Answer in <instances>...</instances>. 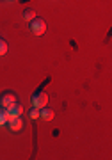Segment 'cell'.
I'll return each mask as SVG.
<instances>
[{
  "label": "cell",
  "instance_id": "cell-2",
  "mask_svg": "<svg viewBox=\"0 0 112 160\" xmlns=\"http://www.w3.org/2000/svg\"><path fill=\"white\" fill-rule=\"evenodd\" d=\"M32 105L34 107H38V109H41V107H45L46 103H48V94L45 92V89L43 87H39L38 91H34L32 92Z\"/></svg>",
  "mask_w": 112,
  "mask_h": 160
},
{
  "label": "cell",
  "instance_id": "cell-3",
  "mask_svg": "<svg viewBox=\"0 0 112 160\" xmlns=\"http://www.w3.org/2000/svg\"><path fill=\"white\" fill-rule=\"evenodd\" d=\"M23 112V105L20 102H13L11 105H7L6 107V118L7 119H13V118H18V116H22Z\"/></svg>",
  "mask_w": 112,
  "mask_h": 160
},
{
  "label": "cell",
  "instance_id": "cell-5",
  "mask_svg": "<svg viewBox=\"0 0 112 160\" xmlns=\"http://www.w3.org/2000/svg\"><path fill=\"white\" fill-rule=\"evenodd\" d=\"M7 126H9V130H11V132H20V130H22V126H23L22 116L13 118V119H7Z\"/></svg>",
  "mask_w": 112,
  "mask_h": 160
},
{
  "label": "cell",
  "instance_id": "cell-8",
  "mask_svg": "<svg viewBox=\"0 0 112 160\" xmlns=\"http://www.w3.org/2000/svg\"><path fill=\"white\" fill-rule=\"evenodd\" d=\"M6 52H7V41L0 36V55H4Z\"/></svg>",
  "mask_w": 112,
  "mask_h": 160
},
{
  "label": "cell",
  "instance_id": "cell-10",
  "mask_svg": "<svg viewBox=\"0 0 112 160\" xmlns=\"http://www.w3.org/2000/svg\"><path fill=\"white\" fill-rule=\"evenodd\" d=\"M28 116H30L32 119H36V118H39V109H38V107H34V105H32V109H30Z\"/></svg>",
  "mask_w": 112,
  "mask_h": 160
},
{
  "label": "cell",
  "instance_id": "cell-7",
  "mask_svg": "<svg viewBox=\"0 0 112 160\" xmlns=\"http://www.w3.org/2000/svg\"><path fill=\"white\" fill-rule=\"evenodd\" d=\"M23 18H25L27 22H30L32 18H36V11H34V9H25V11H23Z\"/></svg>",
  "mask_w": 112,
  "mask_h": 160
},
{
  "label": "cell",
  "instance_id": "cell-1",
  "mask_svg": "<svg viewBox=\"0 0 112 160\" xmlns=\"http://www.w3.org/2000/svg\"><path fill=\"white\" fill-rule=\"evenodd\" d=\"M28 29H30V32L34 36H41L46 32V22L43 18H32L28 22Z\"/></svg>",
  "mask_w": 112,
  "mask_h": 160
},
{
  "label": "cell",
  "instance_id": "cell-6",
  "mask_svg": "<svg viewBox=\"0 0 112 160\" xmlns=\"http://www.w3.org/2000/svg\"><path fill=\"white\" fill-rule=\"evenodd\" d=\"M39 118H43L45 121H52V119H53V110L48 109L46 105H45V107H41V109H39Z\"/></svg>",
  "mask_w": 112,
  "mask_h": 160
},
{
  "label": "cell",
  "instance_id": "cell-4",
  "mask_svg": "<svg viewBox=\"0 0 112 160\" xmlns=\"http://www.w3.org/2000/svg\"><path fill=\"white\" fill-rule=\"evenodd\" d=\"M16 100H18V94L14 91H11V89L2 91V94H0V105H2V107H7V105H11V103L16 102Z\"/></svg>",
  "mask_w": 112,
  "mask_h": 160
},
{
  "label": "cell",
  "instance_id": "cell-9",
  "mask_svg": "<svg viewBox=\"0 0 112 160\" xmlns=\"http://www.w3.org/2000/svg\"><path fill=\"white\" fill-rule=\"evenodd\" d=\"M7 121V118H6V107H2L0 105V125H4Z\"/></svg>",
  "mask_w": 112,
  "mask_h": 160
}]
</instances>
